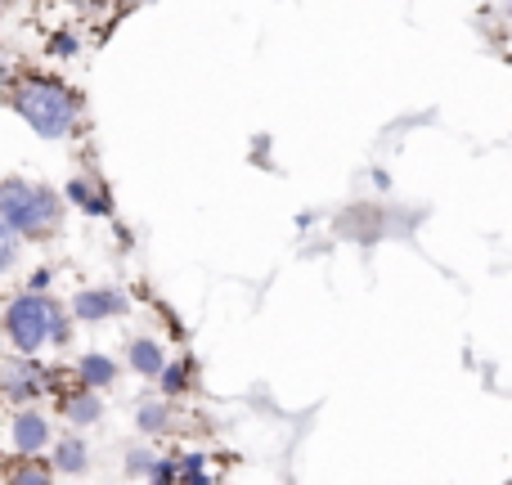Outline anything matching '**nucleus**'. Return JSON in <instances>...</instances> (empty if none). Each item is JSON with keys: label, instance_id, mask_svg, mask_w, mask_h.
<instances>
[{"label": "nucleus", "instance_id": "f3484780", "mask_svg": "<svg viewBox=\"0 0 512 485\" xmlns=\"http://www.w3.org/2000/svg\"><path fill=\"white\" fill-rule=\"evenodd\" d=\"M158 459H162L158 450H149V445H135V450H126L122 472L131 481H153V468H158Z\"/></svg>", "mask_w": 512, "mask_h": 485}, {"label": "nucleus", "instance_id": "423d86ee", "mask_svg": "<svg viewBox=\"0 0 512 485\" xmlns=\"http://www.w3.org/2000/svg\"><path fill=\"white\" fill-rule=\"evenodd\" d=\"M9 454H45L54 445V418L36 405H9Z\"/></svg>", "mask_w": 512, "mask_h": 485}, {"label": "nucleus", "instance_id": "f257e3e1", "mask_svg": "<svg viewBox=\"0 0 512 485\" xmlns=\"http://www.w3.org/2000/svg\"><path fill=\"white\" fill-rule=\"evenodd\" d=\"M5 104L14 108V117L45 144L72 140L81 131V117H86V99L77 86H68L54 72H18L5 90Z\"/></svg>", "mask_w": 512, "mask_h": 485}, {"label": "nucleus", "instance_id": "4be33fe9", "mask_svg": "<svg viewBox=\"0 0 512 485\" xmlns=\"http://www.w3.org/2000/svg\"><path fill=\"white\" fill-rule=\"evenodd\" d=\"M5 5H9V0H0V14H5Z\"/></svg>", "mask_w": 512, "mask_h": 485}, {"label": "nucleus", "instance_id": "39448f33", "mask_svg": "<svg viewBox=\"0 0 512 485\" xmlns=\"http://www.w3.org/2000/svg\"><path fill=\"white\" fill-rule=\"evenodd\" d=\"M68 310L77 324H108V319L131 315V297L117 283H86V288L72 292Z\"/></svg>", "mask_w": 512, "mask_h": 485}, {"label": "nucleus", "instance_id": "9d476101", "mask_svg": "<svg viewBox=\"0 0 512 485\" xmlns=\"http://www.w3.org/2000/svg\"><path fill=\"white\" fill-rule=\"evenodd\" d=\"M135 432L149 436V441H162V436L176 432V400L171 396H144L140 405H135Z\"/></svg>", "mask_w": 512, "mask_h": 485}, {"label": "nucleus", "instance_id": "4468645a", "mask_svg": "<svg viewBox=\"0 0 512 485\" xmlns=\"http://www.w3.org/2000/svg\"><path fill=\"white\" fill-rule=\"evenodd\" d=\"M5 477L14 485H50V481H59L45 454H14V468H9Z\"/></svg>", "mask_w": 512, "mask_h": 485}, {"label": "nucleus", "instance_id": "6ab92c4d", "mask_svg": "<svg viewBox=\"0 0 512 485\" xmlns=\"http://www.w3.org/2000/svg\"><path fill=\"white\" fill-rule=\"evenodd\" d=\"M50 283H54V270H50V265H36V270L23 279V288H32V292H50Z\"/></svg>", "mask_w": 512, "mask_h": 485}, {"label": "nucleus", "instance_id": "dca6fc26", "mask_svg": "<svg viewBox=\"0 0 512 485\" xmlns=\"http://www.w3.org/2000/svg\"><path fill=\"white\" fill-rule=\"evenodd\" d=\"M18 261H23V239H18V230L5 221V216H0V279H5V274H14Z\"/></svg>", "mask_w": 512, "mask_h": 485}, {"label": "nucleus", "instance_id": "f03ea898", "mask_svg": "<svg viewBox=\"0 0 512 485\" xmlns=\"http://www.w3.org/2000/svg\"><path fill=\"white\" fill-rule=\"evenodd\" d=\"M0 216L18 230L23 243H50L68 221V198L63 189H50L32 176H5L0 180Z\"/></svg>", "mask_w": 512, "mask_h": 485}, {"label": "nucleus", "instance_id": "0eeeda50", "mask_svg": "<svg viewBox=\"0 0 512 485\" xmlns=\"http://www.w3.org/2000/svg\"><path fill=\"white\" fill-rule=\"evenodd\" d=\"M63 198H68V207H77L81 216H95V221H108V216H113V189H108L104 176H95V171L68 176Z\"/></svg>", "mask_w": 512, "mask_h": 485}, {"label": "nucleus", "instance_id": "aec40b11", "mask_svg": "<svg viewBox=\"0 0 512 485\" xmlns=\"http://www.w3.org/2000/svg\"><path fill=\"white\" fill-rule=\"evenodd\" d=\"M14 77H18V72H14V59H9V50L0 45V95L9 90V81H14Z\"/></svg>", "mask_w": 512, "mask_h": 485}, {"label": "nucleus", "instance_id": "9b49d317", "mask_svg": "<svg viewBox=\"0 0 512 485\" xmlns=\"http://www.w3.org/2000/svg\"><path fill=\"white\" fill-rule=\"evenodd\" d=\"M117 378H122V364L108 351H81L77 360H72V382H81V387L108 391V387H117Z\"/></svg>", "mask_w": 512, "mask_h": 485}, {"label": "nucleus", "instance_id": "6e6552de", "mask_svg": "<svg viewBox=\"0 0 512 485\" xmlns=\"http://www.w3.org/2000/svg\"><path fill=\"white\" fill-rule=\"evenodd\" d=\"M54 405H59V418L68 427H77V432H86V427H95L99 418H104V391L95 387H68V391H54Z\"/></svg>", "mask_w": 512, "mask_h": 485}, {"label": "nucleus", "instance_id": "20e7f679", "mask_svg": "<svg viewBox=\"0 0 512 485\" xmlns=\"http://www.w3.org/2000/svg\"><path fill=\"white\" fill-rule=\"evenodd\" d=\"M59 387V369L41 360V355H23L9 351L0 355V400L5 405H36V400L54 396Z\"/></svg>", "mask_w": 512, "mask_h": 485}, {"label": "nucleus", "instance_id": "2eb2a0df", "mask_svg": "<svg viewBox=\"0 0 512 485\" xmlns=\"http://www.w3.org/2000/svg\"><path fill=\"white\" fill-rule=\"evenodd\" d=\"M176 459V485H212V459L203 450H185V454H171Z\"/></svg>", "mask_w": 512, "mask_h": 485}, {"label": "nucleus", "instance_id": "a211bd4d", "mask_svg": "<svg viewBox=\"0 0 512 485\" xmlns=\"http://www.w3.org/2000/svg\"><path fill=\"white\" fill-rule=\"evenodd\" d=\"M50 59H72V54L81 50V41H77V32H68V27H59V32H50Z\"/></svg>", "mask_w": 512, "mask_h": 485}, {"label": "nucleus", "instance_id": "f8f14e48", "mask_svg": "<svg viewBox=\"0 0 512 485\" xmlns=\"http://www.w3.org/2000/svg\"><path fill=\"white\" fill-rule=\"evenodd\" d=\"M162 364H167V346H162L158 337H135V342L126 346V369H131L135 378L153 382L162 373Z\"/></svg>", "mask_w": 512, "mask_h": 485}, {"label": "nucleus", "instance_id": "ddd939ff", "mask_svg": "<svg viewBox=\"0 0 512 485\" xmlns=\"http://www.w3.org/2000/svg\"><path fill=\"white\" fill-rule=\"evenodd\" d=\"M153 382H158V391H162V396H171V400L189 396V391H194V360H189V355L171 360V355H167V364H162V373Z\"/></svg>", "mask_w": 512, "mask_h": 485}, {"label": "nucleus", "instance_id": "412c9836", "mask_svg": "<svg viewBox=\"0 0 512 485\" xmlns=\"http://www.w3.org/2000/svg\"><path fill=\"white\" fill-rule=\"evenodd\" d=\"M504 14H508V23H512V0H508V5H504Z\"/></svg>", "mask_w": 512, "mask_h": 485}, {"label": "nucleus", "instance_id": "1a4fd4ad", "mask_svg": "<svg viewBox=\"0 0 512 485\" xmlns=\"http://www.w3.org/2000/svg\"><path fill=\"white\" fill-rule=\"evenodd\" d=\"M45 459H50L54 477H86L90 472V445L77 427H68L63 436H54V445L45 450Z\"/></svg>", "mask_w": 512, "mask_h": 485}, {"label": "nucleus", "instance_id": "7ed1b4c3", "mask_svg": "<svg viewBox=\"0 0 512 485\" xmlns=\"http://www.w3.org/2000/svg\"><path fill=\"white\" fill-rule=\"evenodd\" d=\"M63 310L59 297L50 292H14V297L0 306V337H5L9 351H23V355H45L50 346V324L54 315Z\"/></svg>", "mask_w": 512, "mask_h": 485}]
</instances>
